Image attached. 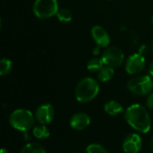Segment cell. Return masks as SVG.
<instances>
[{
  "label": "cell",
  "instance_id": "6da1fadb",
  "mask_svg": "<svg viewBox=\"0 0 153 153\" xmlns=\"http://www.w3.org/2000/svg\"><path fill=\"white\" fill-rule=\"evenodd\" d=\"M125 118L135 131L147 134L152 126V120L147 109L141 104H133L125 112Z\"/></svg>",
  "mask_w": 153,
  "mask_h": 153
},
{
  "label": "cell",
  "instance_id": "7a4b0ae2",
  "mask_svg": "<svg viewBox=\"0 0 153 153\" xmlns=\"http://www.w3.org/2000/svg\"><path fill=\"white\" fill-rule=\"evenodd\" d=\"M100 91L99 82L91 77L82 79L75 88V98L79 102L87 103L94 100Z\"/></svg>",
  "mask_w": 153,
  "mask_h": 153
},
{
  "label": "cell",
  "instance_id": "3957f363",
  "mask_svg": "<svg viewBox=\"0 0 153 153\" xmlns=\"http://www.w3.org/2000/svg\"><path fill=\"white\" fill-rule=\"evenodd\" d=\"M35 116L28 109H16L9 117V123L11 126L22 132H27L33 127Z\"/></svg>",
  "mask_w": 153,
  "mask_h": 153
},
{
  "label": "cell",
  "instance_id": "277c9868",
  "mask_svg": "<svg viewBox=\"0 0 153 153\" xmlns=\"http://www.w3.org/2000/svg\"><path fill=\"white\" fill-rule=\"evenodd\" d=\"M59 10L57 0H36L32 6L34 15L39 19H48L56 15Z\"/></svg>",
  "mask_w": 153,
  "mask_h": 153
},
{
  "label": "cell",
  "instance_id": "5b68a950",
  "mask_svg": "<svg viewBox=\"0 0 153 153\" xmlns=\"http://www.w3.org/2000/svg\"><path fill=\"white\" fill-rule=\"evenodd\" d=\"M127 89L132 93L139 96L150 94L153 90V80L149 75L134 77L128 82Z\"/></svg>",
  "mask_w": 153,
  "mask_h": 153
},
{
  "label": "cell",
  "instance_id": "8992f818",
  "mask_svg": "<svg viewBox=\"0 0 153 153\" xmlns=\"http://www.w3.org/2000/svg\"><path fill=\"white\" fill-rule=\"evenodd\" d=\"M101 59L105 65L116 68L123 64L125 60V54L117 47H109L102 53Z\"/></svg>",
  "mask_w": 153,
  "mask_h": 153
},
{
  "label": "cell",
  "instance_id": "52a82bcc",
  "mask_svg": "<svg viewBox=\"0 0 153 153\" xmlns=\"http://www.w3.org/2000/svg\"><path fill=\"white\" fill-rule=\"evenodd\" d=\"M146 60L143 55L134 53L131 55L126 62V71L128 74L134 75L140 74L145 67Z\"/></svg>",
  "mask_w": 153,
  "mask_h": 153
},
{
  "label": "cell",
  "instance_id": "ba28073f",
  "mask_svg": "<svg viewBox=\"0 0 153 153\" xmlns=\"http://www.w3.org/2000/svg\"><path fill=\"white\" fill-rule=\"evenodd\" d=\"M34 116L38 123L40 125H48L53 120L55 117V108L51 104H42L38 107Z\"/></svg>",
  "mask_w": 153,
  "mask_h": 153
},
{
  "label": "cell",
  "instance_id": "9c48e42d",
  "mask_svg": "<svg viewBox=\"0 0 153 153\" xmlns=\"http://www.w3.org/2000/svg\"><path fill=\"white\" fill-rule=\"evenodd\" d=\"M142 138L137 134H128L123 142V150L126 153H138L142 149Z\"/></svg>",
  "mask_w": 153,
  "mask_h": 153
},
{
  "label": "cell",
  "instance_id": "30bf717a",
  "mask_svg": "<svg viewBox=\"0 0 153 153\" xmlns=\"http://www.w3.org/2000/svg\"><path fill=\"white\" fill-rule=\"evenodd\" d=\"M91 37L100 48H106L110 43V37L107 30L100 25H95L91 30Z\"/></svg>",
  "mask_w": 153,
  "mask_h": 153
},
{
  "label": "cell",
  "instance_id": "8fae6325",
  "mask_svg": "<svg viewBox=\"0 0 153 153\" xmlns=\"http://www.w3.org/2000/svg\"><path fill=\"white\" fill-rule=\"evenodd\" d=\"M70 126L77 131H82L87 128L91 124L90 117L85 113L74 114L70 119Z\"/></svg>",
  "mask_w": 153,
  "mask_h": 153
},
{
  "label": "cell",
  "instance_id": "7c38bea8",
  "mask_svg": "<svg viewBox=\"0 0 153 153\" xmlns=\"http://www.w3.org/2000/svg\"><path fill=\"white\" fill-rule=\"evenodd\" d=\"M104 110L110 116H118L123 112L124 109L119 102L116 100H110L104 105Z\"/></svg>",
  "mask_w": 153,
  "mask_h": 153
},
{
  "label": "cell",
  "instance_id": "4fadbf2b",
  "mask_svg": "<svg viewBox=\"0 0 153 153\" xmlns=\"http://www.w3.org/2000/svg\"><path fill=\"white\" fill-rule=\"evenodd\" d=\"M114 68L108 65H104L98 74V79L101 82H106L109 80H111L114 76Z\"/></svg>",
  "mask_w": 153,
  "mask_h": 153
},
{
  "label": "cell",
  "instance_id": "5bb4252c",
  "mask_svg": "<svg viewBox=\"0 0 153 153\" xmlns=\"http://www.w3.org/2000/svg\"><path fill=\"white\" fill-rule=\"evenodd\" d=\"M21 153H46L44 147L37 143H27L21 151Z\"/></svg>",
  "mask_w": 153,
  "mask_h": 153
},
{
  "label": "cell",
  "instance_id": "9a60e30c",
  "mask_svg": "<svg viewBox=\"0 0 153 153\" xmlns=\"http://www.w3.org/2000/svg\"><path fill=\"white\" fill-rule=\"evenodd\" d=\"M49 130L45 125H40L33 127V135L39 140L46 139L49 136Z\"/></svg>",
  "mask_w": 153,
  "mask_h": 153
},
{
  "label": "cell",
  "instance_id": "2e32d148",
  "mask_svg": "<svg viewBox=\"0 0 153 153\" xmlns=\"http://www.w3.org/2000/svg\"><path fill=\"white\" fill-rule=\"evenodd\" d=\"M56 16H57L58 20L61 22H69L73 19L72 11L70 9L66 8V7H64V8L59 9L58 12H57V13H56Z\"/></svg>",
  "mask_w": 153,
  "mask_h": 153
},
{
  "label": "cell",
  "instance_id": "e0dca14e",
  "mask_svg": "<svg viewBox=\"0 0 153 153\" xmlns=\"http://www.w3.org/2000/svg\"><path fill=\"white\" fill-rule=\"evenodd\" d=\"M104 65H105L101 58L94 57V58H91V60H89V62L87 64V69L90 72H99Z\"/></svg>",
  "mask_w": 153,
  "mask_h": 153
},
{
  "label": "cell",
  "instance_id": "ac0fdd59",
  "mask_svg": "<svg viewBox=\"0 0 153 153\" xmlns=\"http://www.w3.org/2000/svg\"><path fill=\"white\" fill-rule=\"evenodd\" d=\"M13 68L12 61L8 58H2L0 61V74L2 76L7 75Z\"/></svg>",
  "mask_w": 153,
  "mask_h": 153
},
{
  "label": "cell",
  "instance_id": "d6986e66",
  "mask_svg": "<svg viewBox=\"0 0 153 153\" xmlns=\"http://www.w3.org/2000/svg\"><path fill=\"white\" fill-rule=\"evenodd\" d=\"M86 153H108V152L102 145L98 143H92L87 147Z\"/></svg>",
  "mask_w": 153,
  "mask_h": 153
},
{
  "label": "cell",
  "instance_id": "ffe728a7",
  "mask_svg": "<svg viewBox=\"0 0 153 153\" xmlns=\"http://www.w3.org/2000/svg\"><path fill=\"white\" fill-rule=\"evenodd\" d=\"M146 104H147V107L149 108H153V92H151L148 95V98H147V100H146Z\"/></svg>",
  "mask_w": 153,
  "mask_h": 153
},
{
  "label": "cell",
  "instance_id": "44dd1931",
  "mask_svg": "<svg viewBox=\"0 0 153 153\" xmlns=\"http://www.w3.org/2000/svg\"><path fill=\"white\" fill-rule=\"evenodd\" d=\"M147 50H148V48H147V46L143 45V46H142V47L140 48V49H139V53L144 56V54L147 52Z\"/></svg>",
  "mask_w": 153,
  "mask_h": 153
},
{
  "label": "cell",
  "instance_id": "7402d4cb",
  "mask_svg": "<svg viewBox=\"0 0 153 153\" xmlns=\"http://www.w3.org/2000/svg\"><path fill=\"white\" fill-rule=\"evenodd\" d=\"M100 47L99 46H97L95 48H94V50L92 51V53H93V55H95V56H98L99 54H100Z\"/></svg>",
  "mask_w": 153,
  "mask_h": 153
},
{
  "label": "cell",
  "instance_id": "603a6c76",
  "mask_svg": "<svg viewBox=\"0 0 153 153\" xmlns=\"http://www.w3.org/2000/svg\"><path fill=\"white\" fill-rule=\"evenodd\" d=\"M149 73H150V74H151V75L153 77V61H152V63L151 64V65H150Z\"/></svg>",
  "mask_w": 153,
  "mask_h": 153
},
{
  "label": "cell",
  "instance_id": "cb8c5ba5",
  "mask_svg": "<svg viewBox=\"0 0 153 153\" xmlns=\"http://www.w3.org/2000/svg\"><path fill=\"white\" fill-rule=\"evenodd\" d=\"M0 153H9V152H8V151H7L6 149H2V150H1V152H0Z\"/></svg>",
  "mask_w": 153,
  "mask_h": 153
},
{
  "label": "cell",
  "instance_id": "d4e9b609",
  "mask_svg": "<svg viewBox=\"0 0 153 153\" xmlns=\"http://www.w3.org/2000/svg\"><path fill=\"white\" fill-rule=\"evenodd\" d=\"M151 149H152V151L153 152V137L152 139V141H151Z\"/></svg>",
  "mask_w": 153,
  "mask_h": 153
},
{
  "label": "cell",
  "instance_id": "484cf974",
  "mask_svg": "<svg viewBox=\"0 0 153 153\" xmlns=\"http://www.w3.org/2000/svg\"><path fill=\"white\" fill-rule=\"evenodd\" d=\"M152 51H153V39H152Z\"/></svg>",
  "mask_w": 153,
  "mask_h": 153
},
{
  "label": "cell",
  "instance_id": "4316f807",
  "mask_svg": "<svg viewBox=\"0 0 153 153\" xmlns=\"http://www.w3.org/2000/svg\"><path fill=\"white\" fill-rule=\"evenodd\" d=\"M73 153H80V152H73Z\"/></svg>",
  "mask_w": 153,
  "mask_h": 153
},
{
  "label": "cell",
  "instance_id": "83f0119b",
  "mask_svg": "<svg viewBox=\"0 0 153 153\" xmlns=\"http://www.w3.org/2000/svg\"><path fill=\"white\" fill-rule=\"evenodd\" d=\"M152 22H153V15H152Z\"/></svg>",
  "mask_w": 153,
  "mask_h": 153
},
{
  "label": "cell",
  "instance_id": "f1b7e54d",
  "mask_svg": "<svg viewBox=\"0 0 153 153\" xmlns=\"http://www.w3.org/2000/svg\"><path fill=\"white\" fill-rule=\"evenodd\" d=\"M109 1H111V0H109Z\"/></svg>",
  "mask_w": 153,
  "mask_h": 153
}]
</instances>
